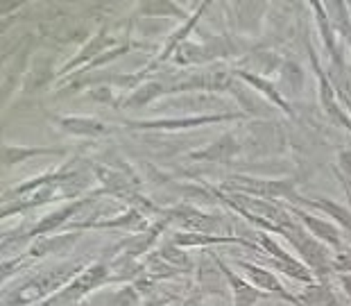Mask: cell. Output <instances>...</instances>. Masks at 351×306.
I'll use <instances>...</instances> for the list:
<instances>
[{
    "mask_svg": "<svg viewBox=\"0 0 351 306\" xmlns=\"http://www.w3.org/2000/svg\"><path fill=\"white\" fill-rule=\"evenodd\" d=\"M245 143L252 154H274L283 150V137L276 123H254Z\"/></svg>",
    "mask_w": 351,
    "mask_h": 306,
    "instance_id": "cell-8",
    "label": "cell"
},
{
    "mask_svg": "<svg viewBox=\"0 0 351 306\" xmlns=\"http://www.w3.org/2000/svg\"><path fill=\"white\" fill-rule=\"evenodd\" d=\"M145 306H154V302H147V304H145Z\"/></svg>",
    "mask_w": 351,
    "mask_h": 306,
    "instance_id": "cell-36",
    "label": "cell"
},
{
    "mask_svg": "<svg viewBox=\"0 0 351 306\" xmlns=\"http://www.w3.org/2000/svg\"><path fill=\"white\" fill-rule=\"evenodd\" d=\"M295 204L317 209V211H322L324 215H328V218H333L340 227H345L349 231V236H351V211L347 207L333 202V200H328V198H304V196H297Z\"/></svg>",
    "mask_w": 351,
    "mask_h": 306,
    "instance_id": "cell-16",
    "label": "cell"
},
{
    "mask_svg": "<svg viewBox=\"0 0 351 306\" xmlns=\"http://www.w3.org/2000/svg\"><path fill=\"white\" fill-rule=\"evenodd\" d=\"M57 125L66 134L84 137V139H102L111 132L107 123L98 121V118H88V116H62V118H57Z\"/></svg>",
    "mask_w": 351,
    "mask_h": 306,
    "instance_id": "cell-12",
    "label": "cell"
},
{
    "mask_svg": "<svg viewBox=\"0 0 351 306\" xmlns=\"http://www.w3.org/2000/svg\"><path fill=\"white\" fill-rule=\"evenodd\" d=\"M104 281H109V268L104 263H93L84 268V272H80L71 283H66L59 293L48 297V300L43 302V306H71L80 302L82 297L88 295L93 288H98Z\"/></svg>",
    "mask_w": 351,
    "mask_h": 306,
    "instance_id": "cell-4",
    "label": "cell"
},
{
    "mask_svg": "<svg viewBox=\"0 0 351 306\" xmlns=\"http://www.w3.org/2000/svg\"><path fill=\"white\" fill-rule=\"evenodd\" d=\"M293 213L297 215V220L304 222L306 229H308L317 241H322L324 245H328V248H333L338 252L342 250V236L335 225H331V222H326V220H319L315 215L302 211V209H293Z\"/></svg>",
    "mask_w": 351,
    "mask_h": 306,
    "instance_id": "cell-14",
    "label": "cell"
},
{
    "mask_svg": "<svg viewBox=\"0 0 351 306\" xmlns=\"http://www.w3.org/2000/svg\"><path fill=\"white\" fill-rule=\"evenodd\" d=\"M229 193H247V196H256L263 200H288L295 202V179H270V177H247V175H231L225 184Z\"/></svg>",
    "mask_w": 351,
    "mask_h": 306,
    "instance_id": "cell-3",
    "label": "cell"
},
{
    "mask_svg": "<svg viewBox=\"0 0 351 306\" xmlns=\"http://www.w3.org/2000/svg\"><path fill=\"white\" fill-rule=\"evenodd\" d=\"M276 234H281L286 241H290V245L297 250V255L304 259L306 268L319 277V281L326 283V279L331 277V270H333V259L328 255V250L324 248L322 241H317L311 231H304L300 227V222H293L288 227H279Z\"/></svg>",
    "mask_w": 351,
    "mask_h": 306,
    "instance_id": "cell-2",
    "label": "cell"
},
{
    "mask_svg": "<svg viewBox=\"0 0 351 306\" xmlns=\"http://www.w3.org/2000/svg\"><path fill=\"white\" fill-rule=\"evenodd\" d=\"M243 114H208V116H182V118H159V121H130L127 125L134 130H156V132H177L199 128L208 123H225V121H238Z\"/></svg>",
    "mask_w": 351,
    "mask_h": 306,
    "instance_id": "cell-5",
    "label": "cell"
},
{
    "mask_svg": "<svg viewBox=\"0 0 351 306\" xmlns=\"http://www.w3.org/2000/svg\"><path fill=\"white\" fill-rule=\"evenodd\" d=\"M338 163H340V173L347 179H351V150H342L338 154Z\"/></svg>",
    "mask_w": 351,
    "mask_h": 306,
    "instance_id": "cell-33",
    "label": "cell"
},
{
    "mask_svg": "<svg viewBox=\"0 0 351 306\" xmlns=\"http://www.w3.org/2000/svg\"><path fill=\"white\" fill-rule=\"evenodd\" d=\"M258 5L261 3H234L231 7L238 12V27L241 30H247V32H256V30L261 27V19H263V14L265 10H261L258 14H252V12H256L258 10Z\"/></svg>",
    "mask_w": 351,
    "mask_h": 306,
    "instance_id": "cell-26",
    "label": "cell"
},
{
    "mask_svg": "<svg viewBox=\"0 0 351 306\" xmlns=\"http://www.w3.org/2000/svg\"><path fill=\"white\" fill-rule=\"evenodd\" d=\"M159 257L163 261H168L170 266H175V268H191V259L189 255L179 248L177 243H166L163 248L159 250Z\"/></svg>",
    "mask_w": 351,
    "mask_h": 306,
    "instance_id": "cell-30",
    "label": "cell"
},
{
    "mask_svg": "<svg viewBox=\"0 0 351 306\" xmlns=\"http://www.w3.org/2000/svg\"><path fill=\"white\" fill-rule=\"evenodd\" d=\"M116 43V39H111V36L107 34V30H100L98 34L93 36L91 41L86 43L84 48L80 50V55L77 57H73V62L71 64H66L64 69H62V73L66 75V73H71L73 69H77V66H88L91 62H95V59H98L100 55H104V52H107V48L109 46H114ZM111 50V48H109Z\"/></svg>",
    "mask_w": 351,
    "mask_h": 306,
    "instance_id": "cell-15",
    "label": "cell"
},
{
    "mask_svg": "<svg viewBox=\"0 0 351 306\" xmlns=\"http://www.w3.org/2000/svg\"><path fill=\"white\" fill-rule=\"evenodd\" d=\"M102 306H138V293L132 286H123L118 293H114Z\"/></svg>",
    "mask_w": 351,
    "mask_h": 306,
    "instance_id": "cell-31",
    "label": "cell"
},
{
    "mask_svg": "<svg viewBox=\"0 0 351 306\" xmlns=\"http://www.w3.org/2000/svg\"><path fill=\"white\" fill-rule=\"evenodd\" d=\"M170 89H163L159 82H145V84L136 86L134 91L127 95L123 102V109H143L154 100H159L161 95H168Z\"/></svg>",
    "mask_w": 351,
    "mask_h": 306,
    "instance_id": "cell-21",
    "label": "cell"
},
{
    "mask_svg": "<svg viewBox=\"0 0 351 306\" xmlns=\"http://www.w3.org/2000/svg\"><path fill=\"white\" fill-rule=\"evenodd\" d=\"M145 229L143 211L138 209H130L125 215H116L114 220H91V222H75L71 229Z\"/></svg>",
    "mask_w": 351,
    "mask_h": 306,
    "instance_id": "cell-17",
    "label": "cell"
},
{
    "mask_svg": "<svg viewBox=\"0 0 351 306\" xmlns=\"http://www.w3.org/2000/svg\"><path fill=\"white\" fill-rule=\"evenodd\" d=\"M215 263H218V268L222 270V274H225L227 283L231 286V293H234V306H254L258 300H263V297H267L265 293H261V290L256 286H252V283L247 279L238 277V274L231 270V268L225 263L222 259L215 257Z\"/></svg>",
    "mask_w": 351,
    "mask_h": 306,
    "instance_id": "cell-11",
    "label": "cell"
},
{
    "mask_svg": "<svg viewBox=\"0 0 351 306\" xmlns=\"http://www.w3.org/2000/svg\"><path fill=\"white\" fill-rule=\"evenodd\" d=\"M80 274L77 266H62V268H52V270H43L34 277H29L21 286H16L10 293H3V306H25L29 302L43 300V297H52L59 293L66 283H71Z\"/></svg>",
    "mask_w": 351,
    "mask_h": 306,
    "instance_id": "cell-1",
    "label": "cell"
},
{
    "mask_svg": "<svg viewBox=\"0 0 351 306\" xmlns=\"http://www.w3.org/2000/svg\"><path fill=\"white\" fill-rule=\"evenodd\" d=\"M41 154H66L62 148H23V145H5L3 148V163L5 166H14L29 159V156H41Z\"/></svg>",
    "mask_w": 351,
    "mask_h": 306,
    "instance_id": "cell-24",
    "label": "cell"
},
{
    "mask_svg": "<svg viewBox=\"0 0 351 306\" xmlns=\"http://www.w3.org/2000/svg\"><path fill=\"white\" fill-rule=\"evenodd\" d=\"M166 225H168V218H163V220H161L159 225H156L154 229L145 231V234H138V236L127 238V241L123 243V257L136 261L141 255H145V252L150 250V245L156 241V236H159L161 231L166 229Z\"/></svg>",
    "mask_w": 351,
    "mask_h": 306,
    "instance_id": "cell-22",
    "label": "cell"
},
{
    "mask_svg": "<svg viewBox=\"0 0 351 306\" xmlns=\"http://www.w3.org/2000/svg\"><path fill=\"white\" fill-rule=\"evenodd\" d=\"M338 281H340L342 290L347 293V297L351 300V274L349 272H338Z\"/></svg>",
    "mask_w": 351,
    "mask_h": 306,
    "instance_id": "cell-35",
    "label": "cell"
},
{
    "mask_svg": "<svg viewBox=\"0 0 351 306\" xmlns=\"http://www.w3.org/2000/svg\"><path fill=\"white\" fill-rule=\"evenodd\" d=\"M333 270L335 272H349L351 274V250L342 248L340 252H335L333 257Z\"/></svg>",
    "mask_w": 351,
    "mask_h": 306,
    "instance_id": "cell-32",
    "label": "cell"
},
{
    "mask_svg": "<svg viewBox=\"0 0 351 306\" xmlns=\"http://www.w3.org/2000/svg\"><path fill=\"white\" fill-rule=\"evenodd\" d=\"M302 306H340L338 297L333 295V290L326 286V283H308L300 295Z\"/></svg>",
    "mask_w": 351,
    "mask_h": 306,
    "instance_id": "cell-23",
    "label": "cell"
},
{
    "mask_svg": "<svg viewBox=\"0 0 351 306\" xmlns=\"http://www.w3.org/2000/svg\"><path fill=\"white\" fill-rule=\"evenodd\" d=\"M88 202H91V198H80V200H75V202H69L66 207H62L55 213L43 215V218L32 227V231H27V241L29 238H46L48 234H52V231L62 229L66 222H69L73 215H77L80 209H84Z\"/></svg>",
    "mask_w": 351,
    "mask_h": 306,
    "instance_id": "cell-10",
    "label": "cell"
},
{
    "mask_svg": "<svg viewBox=\"0 0 351 306\" xmlns=\"http://www.w3.org/2000/svg\"><path fill=\"white\" fill-rule=\"evenodd\" d=\"M236 73V78L238 80H243L245 84H250L254 91H258V93H263V95H267V100H270L272 104H276L279 109H283L286 114L290 116V118H295V111H293V107H290V102H288V98L283 95L279 89H276L274 84L267 78H263V75H256V73H250V71H234Z\"/></svg>",
    "mask_w": 351,
    "mask_h": 306,
    "instance_id": "cell-13",
    "label": "cell"
},
{
    "mask_svg": "<svg viewBox=\"0 0 351 306\" xmlns=\"http://www.w3.org/2000/svg\"><path fill=\"white\" fill-rule=\"evenodd\" d=\"M50 80V59H36L32 71H29L27 78V91H34V89L43 86Z\"/></svg>",
    "mask_w": 351,
    "mask_h": 306,
    "instance_id": "cell-29",
    "label": "cell"
},
{
    "mask_svg": "<svg viewBox=\"0 0 351 306\" xmlns=\"http://www.w3.org/2000/svg\"><path fill=\"white\" fill-rule=\"evenodd\" d=\"M166 218L168 220H177L189 229V231H197V234H215L220 229L222 220L215 218V215H206L202 213L199 209L189 207V204H179L173 209H166Z\"/></svg>",
    "mask_w": 351,
    "mask_h": 306,
    "instance_id": "cell-7",
    "label": "cell"
},
{
    "mask_svg": "<svg viewBox=\"0 0 351 306\" xmlns=\"http://www.w3.org/2000/svg\"><path fill=\"white\" fill-rule=\"evenodd\" d=\"M166 107H175L177 111H186V109H191V111L222 109V100H218L211 93H197V91H193V93L182 95V98H175V100H170L166 104H161L159 109H166Z\"/></svg>",
    "mask_w": 351,
    "mask_h": 306,
    "instance_id": "cell-20",
    "label": "cell"
},
{
    "mask_svg": "<svg viewBox=\"0 0 351 306\" xmlns=\"http://www.w3.org/2000/svg\"><path fill=\"white\" fill-rule=\"evenodd\" d=\"M308 7L315 12V21H317V27H319V34L324 39V46L328 50V55L335 62V66L342 69V57H340V50L335 48V30L331 25V19H328V12H326V5L324 3H308Z\"/></svg>",
    "mask_w": 351,
    "mask_h": 306,
    "instance_id": "cell-19",
    "label": "cell"
},
{
    "mask_svg": "<svg viewBox=\"0 0 351 306\" xmlns=\"http://www.w3.org/2000/svg\"><path fill=\"white\" fill-rule=\"evenodd\" d=\"M75 241H77V234L39 238V241L34 243V248L29 250V257H43V255H52V252H66Z\"/></svg>",
    "mask_w": 351,
    "mask_h": 306,
    "instance_id": "cell-25",
    "label": "cell"
},
{
    "mask_svg": "<svg viewBox=\"0 0 351 306\" xmlns=\"http://www.w3.org/2000/svg\"><path fill=\"white\" fill-rule=\"evenodd\" d=\"M141 14L147 19H154V16H179V19H186V14L182 12V7L175 5V3H166V0H159V3H143L138 7Z\"/></svg>",
    "mask_w": 351,
    "mask_h": 306,
    "instance_id": "cell-27",
    "label": "cell"
},
{
    "mask_svg": "<svg viewBox=\"0 0 351 306\" xmlns=\"http://www.w3.org/2000/svg\"><path fill=\"white\" fill-rule=\"evenodd\" d=\"M241 143H238L236 134L229 132V134H222L218 141L208 143L206 148H202L197 152H191V159L193 161H206V163H231L241 154Z\"/></svg>",
    "mask_w": 351,
    "mask_h": 306,
    "instance_id": "cell-9",
    "label": "cell"
},
{
    "mask_svg": "<svg viewBox=\"0 0 351 306\" xmlns=\"http://www.w3.org/2000/svg\"><path fill=\"white\" fill-rule=\"evenodd\" d=\"M229 91L236 95L238 102L243 104L247 114H252V116H261V118H267V116L272 114L270 104H267L265 100H261L258 95H254V93H252L254 89H245V86H243V80H238V78H236V73H234V82H231Z\"/></svg>",
    "mask_w": 351,
    "mask_h": 306,
    "instance_id": "cell-18",
    "label": "cell"
},
{
    "mask_svg": "<svg viewBox=\"0 0 351 306\" xmlns=\"http://www.w3.org/2000/svg\"><path fill=\"white\" fill-rule=\"evenodd\" d=\"M91 98H95L98 102H107V104L114 102V95H111V89H109V86H98V89H93V91H91Z\"/></svg>",
    "mask_w": 351,
    "mask_h": 306,
    "instance_id": "cell-34",
    "label": "cell"
},
{
    "mask_svg": "<svg viewBox=\"0 0 351 306\" xmlns=\"http://www.w3.org/2000/svg\"><path fill=\"white\" fill-rule=\"evenodd\" d=\"M281 80H283V86L288 89V93H297L304 84V73L295 62H283Z\"/></svg>",
    "mask_w": 351,
    "mask_h": 306,
    "instance_id": "cell-28",
    "label": "cell"
},
{
    "mask_svg": "<svg viewBox=\"0 0 351 306\" xmlns=\"http://www.w3.org/2000/svg\"><path fill=\"white\" fill-rule=\"evenodd\" d=\"M236 263L245 272V277L252 281V286H256L261 293H265V295L274 293V295H279L281 300H286V302L295 304V306H302L300 297L290 295L288 290H286V286H283V283L272 274V270H267V268H261L256 263H252V261H243V259H238Z\"/></svg>",
    "mask_w": 351,
    "mask_h": 306,
    "instance_id": "cell-6",
    "label": "cell"
}]
</instances>
